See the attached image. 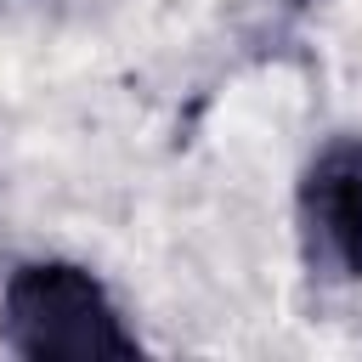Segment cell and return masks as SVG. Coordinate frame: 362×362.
I'll list each match as a JSON object with an SVG mask.
<instances>
[{"label":"cell","instance_id":"obj_1","mask_svg":"<svg viewBox=\"0 0 362 362\" xmlns=\"http://www.w3.org/2000/svg\"><path fill=\"white\" fill-rule=\"evenodd\" d=\"M0 328H6V345L34 362L136 356V334L124 328L119 305L74 260L17 266L6 283V300H0Z\"/></svg>","mask_w":362,"mask_h":362},{"label":"cell","instance_id":"obj_2","mask_svg":"<svg viewBox=\"0 0 362 362\" xmlns=\"http://www.w3.org/2000/svg\"><path fill=\"white\" fill-rule=\"evenodd\" d=\"M300 226L311 266L328 277H362V141H334L300 181Z\"/></svg>","mask_w":362,"mask_h":362}]
</instances>
